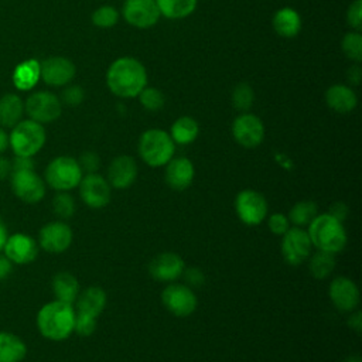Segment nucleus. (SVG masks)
<instances>
[{
	"instance_id": "nucleus-1",
	"label": "nucleus",
	"mask_w": 362,
	"mask_h": 362,
	"mask_svg": "<svg viewBox=\"0 0 362 362\" xmlns=\"http://www.w3.org/2000/svg\"><path fill=\"white\" fill-rule=\"evenodd\" d=\"M106 82L113 95L119 98H134L146 86L147 72L136 58L122 57L109 66Z\"/></svg>"
},
{
	"instance_id": "nucleus-2",
	"label": "nucleus",
	"mask_w": 362,
	"mask_h": 362,
	"mask_svg": "<svg viewBox=\"0 0 362 362\" xmlns=\"http://www.w3.org/2000/svg\"><path fill=\"white\" fill-rule=\"evenodd\" d=\"M76 311L74 304L59 300L44 304L37 313V328L40 334L51 341H64L74 332Z\"/></svg>"
},
{
	"instance_id": "nucleus-3",
	"label": "nucleus",
	"mask_w": 362,
	"mask_h": 362,
	"mask_svg": "<svg viewBox=\"0 0 362 362\" xmlns=\"http://www.w3.org/2000/svg\"><path fill=\"white\" fill-rule=\"evenodd\" d=\"M313 247L329 253H339L348 242L346 229L342 222L331 216L328 212L318 214L307 226Z\"/></svg>"
},
{
	"instance_id": "nucleus-4",
	"label": "nucleus",
	"mask_w": 362,
	"mask_h": 362,
	"mask_svg": "<svg viewBox=\"0 0 362 362\" xmlns=\"http://www.w3.org/2000/svg\"><path fill=\"white\" fill-rule=\"evenodd\" d=\"M140 158L150 167L157 168L165 165L175 153V143L168 132L163 129L146 130L137 144Z\"/></svg>"
},
{
	"instance_id": "nucleus-5",
	"label": "nucleus",
	"mask_w": 362,
	"mask_h": 362,
	"mask_svg": "<svg viewBox=\"0 0 362 362\" xmlns=\"http://www.w3.org/2000/svg\"><path fill=\"white\" fill-rule=\"evenodd\" d=\"M45 129L41 123L28 120H20L8 136V144L16 156L33 157L45 144Z\"/></svg>"
},
{
	"instance_id": "nucleus-6",
	"label": "nucleus",
	"mask_w": 362,
	"mask_h": 362,
	"mask_svg": "<svg viewBox=\"0 0 362 362\" xmlns=\"http://www.w3.org/2000/svg\"><path fill=\"white\" fill-rule=\"evenodd\" d=\"M83 177L76 158L58 156L51 160L44 173V181L55 191H71L76 188Z\"/></svg>"
},
{
	"instance_id": "nucleus-7",
	"label": "nucleus",
	"mask_w": 362,
	"mask_h": 362,
	"mask_svg": "<svg viewBox=\"0 0 362 362\" xmlns=\"http://www.w3.org/2000/svg\"><path fill=\"white\" fill-rule=\"evenodd\" d=\"M233 208L238 219L247 226L260 225L269 214V204L263 194L256 189H242L236 194Z\"/></svg>"
},
{
	"instance_id": "nucleus-8",
	"label": "nucleus",
	"mask_w": 362,
	"mask_h": 362,
	"mask_svg": "<svg viewBox=\"0 0 362 362\" xmlns=\"http://www.w3.org/2000/svg\"><path fill=\"white\" fill-rule=\"evenodd\" d=\"M161 303L165 310L175 317L191 315L198 305L195 291L182 283H168L161 291Z\"/></svg>"
},
{
	"instance_id": "nucleus-9",
	"label": "nucleus",
	"mask_w": 362,
	"mask_h": 362,
	"mask_svg": "<svg viewBox=\"0 0 362 362\" xmlns=\"http://www.w3.org/2000/svg\"><path fill=\"white\" fill-rule=\"evenodd\" d=\"M311 240L307 229L298 226H290L288 230L281 236L280 252L284 262L290 266L303 264L311 255Z\"/></svg>"
},
{
	"instance_id": "nucleus-10",
	"label": "nucleus",
	"mask_w": 362,
	"mask_h": 362,
	"mask_svg": "<svg viewBox=\"0 0 362 362\" xmlns=\"http://www.w3.org/2000/svg\"><path fill=\"white\" fill-rule=\"evenodd\" d=\"M10 184L14 195L27 204L40 202L47 192L45 181L34 170L11 171Z\"/></svg>"
},
{
	"instance_id": "nucleus-11",
	"label": "nucleus",
	"mask_w": 362,
	"mask_h": 362,
	"mask_svg": "<svg viewBox=\"0 0 362 362\" xmlns=\"http://www.w3.org/2000/svg\"><path fill=\"white\" fill-rule=\"evenodd\" d=\"M79 197L92 209L105 208L112 198V187L105 177L98 173L85 174L79 182Z\"/></svg>"
},
{
	"instance_id": "nucleus-12",
	"label": "nucleus",
	"mask_w": 362,
	"mask_h": 362,
	"mask_svg": "<svg viewBox=\"0 0 362 362\" xmlns=\"http://www.w3.org/2000/svg\"><path fill=\"white\" fill-rule=\"evenodd\" d=\"M24 109L31 120L42 124L57 120L61 116L62 105L54 93L41 90L28 96Z\"/></svg>"
},
{
	"instance_id": "nucleus-13",
	"label": "nucleus",
	"mask_w": 362,
	"mask_h": 362,
	"mask_svg": "<svg viewBox=\"0 0 362 362\" xmlns=\"http://www.w3.org/2000/svg\"><path fill=\"white\" fill-rule=\"evenodd\" d=\"M74 239L71 226L64 221L45 223L38 232V246L48 253H62L69 249Z\"/></svg>"
},
{
	"instance_id": "nucleus-14",
	"label": "nucleus",
	"mask_w": 362,
	"mask_h": 362,
	"mask_svg": "<svg viewBox=\"0 0 362 362\" xmlns=\"http://www.w3.org/2000/svg\"><path fill=\"white\" fill-rule=\"evenodd\" d=\"M232 136L242 147L255 148L262 144L264 139L263 122L257 116L245 112L233 120Z\"/></svg>"
},
{
	"instance_id": "nucleus-15",
	"label": "nucleus",
	"mask_w": 362,
	"mask_h": 362,
	"mask_svg": "<svg viewBox=\"0 0 362 362\" xmlns=\"http://www.w3.org/2000/svg\"><path fill=\"white\" fill-rule=\"evenodd\" d=\"M328 296L332 305L342 313H351L359 305V288L356 283L346 276H337L331 280Z\"/></svg>"
},
{
	"instance_id": "nucleus-16",
	"label": "nucleus",
	"mask_w": 362,
	"mask_h": 362,
	"mask_svg": "<svg viewBox=\"0 0 362 362\" xmlns=\"http://www.w3.org/2000/svg\"><path fill=\"white\" fill-rule=\"evenodd\" d=\"M185 269L184 259L175 252H163L148 263V273L156 281L173 283L181 277Z\"/></svg>"
},
{
	"instance_id": "nucleus-17",
	"label": "nucleus",
	"mask_w": 362,
	"mask_h": 362,
	"mask_svg": "<svg viewBox=\"0 0 362 362\" xmlns=\"http://www.w3.org/2000/svg\"><path fill=\"white\" fill-rule=\"evenodd\" d=\"M4 256L16 264H28L38 256V242L30 235L17 232L10 235L4 243Z\"/></svg>"
},
{
	"instance_id": "nucleus-18",
	"label": "nucleus",
	"mask_w": 362,
	"mask_h": 362,
	"mask_svg": "<svg viewBox=\"0 0 362 362\" xmlns=\"http://www.w3.org/2000/svg\"><path fill=\"white\" fill-rule=\"evenodd\" d=\"M123 17L133 27L148 28L158 21L160 10L156 0H126Z\"/></svg>"
},
{
	"instance_id": "nucleus-19",
	"label": "nucleus",
	"mask_w": 362,
	"mask_h": 362,
	"mask_svg": "<svg viewBox=\"0 0 362 362\" xmlns=\"http://www.w3.org/2000/svg\"><path fill=\"white\" fill-rule=\"evenodd\" d=\"M137 173L139 167L136 160L132 156L122 154L110 161L106 180L115 189H127L134 184Z\"/></svg>"
},
{
	"instance_id": "nucleus-20",
	"label": "nucleus",
	"mask_w": 362,
	"mask_h": 362,
	"mask_svg": "<svg viewBox=\"0 0 362 362\" xmlns=\"http://www.w3.org/2000/svg\"><path fill=\"white\" fill-rule=\"evenodd\" d=\"M75 65L64 57H49L40 64V76L47 85L62 86L75 76Z\"/></svg>"
},
{
	"instance_id": "nucleus-21",
	"label": "nucleus",
	"mask_w": 362,
	"mask_h": 362,
	"mask_svg": "<svg viewBox=\"0 0 362 362\" xmlns=\"http://www.w3.org/2000/svg\"><path fill=\"white\" fill-rule=\"evenodd\" d=\"M164 167V180L171 189L184 191L192 184L195 177V167L189 158L173 157Z\"/></svg>"
},
{
	"instance_id": "nucleus-22",
	"label": "nucleus",
	"mask_w": 362,
	"mask_h": 362,
	"mask_svg": "<svg viewBox=\"0 0 362 362\" xmlns=\"http://www.w3.org/2000/svg\"><path fill=\"white\" fill-rule=\"evenodd\" d=\"M107 303V296L105 290L99 286H89L79 291L75 304V311L78 314H85L93 318H98Z\"/></svg>"
},
{
	"instance_id": "nucleus-23",
	"label": "nucleus",
	"mask_w": 362,
	"mask_h": 362,
	"mask_svg": "<svg viewBox=\"0 0 362 362\" xmlns=\"http://www.w3.org/2000/svg\"><path fill=\"white\" fill-rule=\"evenodd\" d=\"M325 102L337 113H349L355 109L358 98L349 86L332 85L325 92Z\"/></svg>"
},
{
	"instance_id": "nucleus-24",
	"label": "nucleus",
	"mask_w": 362,
	"mask_h": 362,
	"mask_svg": "<svg viewBox=\"0 0 362 362\" xmlns=\"http://www.w3.org/2000/svg\"><path fill=\"white\" fill-rule=\"evenodd\" d=\"M52 291L55 296V300L74 304L76 301V297L81 291L78 279L68 272H59L52 279Z\"/></svg>"
},
{
	"instance_id": "nucleus-25",
	"label": "nucleus",
	"mask_w": 362,
	"mask_h": 362,
	"mask_svg": "<svg viewBox=\"0 0 362 362\" xmlns=\"http://www.w3.org/2000/svg\"><path fill=\"white\" fill-rule=\"evenodd\" d=\"M272 24L274 31L284 38L296 37L301 30V18L298 13L291 7H283L277 10L273 16Z\"/></svg>"
},
{
	"instance_id": "nucleus-26",
	"label": "nucleus",
	"mask_w": 362,
	"mask_h": 362,
	"mask_svg": "<svg viewBox=\"0 0 362 362\" xmlns=\"http://www.w3.org/2000/svg\"><path fill=\"white\" fill-rule=\"evenodd\" d=\"M25 355L27 346L20 337L0 331V362H21Z\"/></svg>"
},
{
	"instance_id": "nucleus-27",
	"label": "nucleus",
	"mask_w": 362,
	"mask_h": 362,
	"mask_svg": "<svg viewBox=\"0 0 362 362\" xmlns=\"http://www.w3.org/2000/svg\"><path fill=\"white\" fill-rule=\"evenodd\" d=\"M199 133L198 122L191 116H181L178 117L170 129V136L175 144L187 146L195 141Z\"/></svg>"
},
{
	"instance_id": "nucleus-28",
	"label": "nucleus",
	"mask_w": 362,
	"mask_h": 362,
	"mask_svg": "<svg viewBox=\"0 0 362 362\" xmlns=\"http://www.w3.org/2000/svg\"><path fill=\"white\" fill-rule=\"evenodd\" d=\"M24 105L16 93H7L0 99V124L1 127H14L23 116Z\"/></svg>"
},
{
	"instance_id": "nucleus-29",
	"label": "nucleus",
	"mask_w": 362,
	"mask_h": 362,
	"mask_svg": "<svg viewBox=\"0 0 362 362\" xmlns=\"http://www.w3.org/2000/svg\"><path fill=\"white\" fill-rule=\"evenodd\" d=\"M40 79V62L37 59H28L16 66L13 72V82L17 89H31Z\"/></svg>"
},
{
	"instance_id": "nucleus-30",
	"label": "nucleus",
	"mask_w": 362,
	"mask_h": 362,
	"mask_svg": "<svg viewBox=\"0 0 362 362\" xmlns=\"http://www.w3.org/2000/svg\"><path fill=\"white\" fill-rule=\"evenodd\" d=\"M307 260H308V270L311 276L317 280H324L328 276H331L337 264L335 255L324 250H317L311 253Z\"/></svg>"
},
{
	"instance_id": "nucleus-31",
	"label": "nucleus",
	"mask_w": 362,
	"mask_h": 362,
	"mask_svg": "<svg viewBox=\"0 0 362 362\" xmlns=\"http://www.w3.org/2000/svg\"><path fill=\"white\" fill-rule=\"evenodd\" d=\"M318 215V205L311 199H303L296 202L288 211V221L293 226L307 228L311 221Z\"/></svg>"
},
{
	"instance_id": "nucleus-32",
	"label": "nucleus",
	"mask_w": 362,
	"mask_h": 362,
	"mask_svg": "<svg viewBox=\"0 0 362 362\" xmlns=\"http://www.w3.org/2000/svg\"><path fill=\"white\" fill-rule=\"evenodd\" d=\"M160 14L167 18H184L194 13L197 0H156Z\"/></svg>"
},
{
	"instance_id": "nucleus-33",
	"label": "nucleus",
	"mask_w": 362,
	"mask_h": 362,
	"mask_svg": "<svg viewBox=\"0 0 362 362\" xmlns=\"http://www.w3.org/2000/svg\"><path fill=\"white\" fill-rule=\"evenodd\" d=\"M52 209L59 219H69L76 209L74 197L68 191H58L52 199Z\"/></svg>"
},
{
	"instance_id": "nucleus-34",
	"label": "nucleus",
	"mask_w": 362,
	"mask_h": 362,
	"mask_svg": "<svg viewBox=\"0 0 362 362\" xmlns=\"http://www.w3.org/2000/svg\"><path fill=\"white\" fill-rule=\"evenodd\" d=\"M255 100V93L250 85L239 83L232 92V105L239 112H247Z\"/></svg>"
},
{
	"instance_id": "nucleus-35",
	"label": "nucleus",
	"mask_w": 362,
	"mask_h": 362,
	"mask_svg": "<svg viewBox=\"0 0 362 362\" xmlns=\"http://www.w3.org/2000/svg\"><path fill=\"white\" fill-rule=\"evenodd\" d=\"M341 47H342L344 54L349 59H352L355 62H359L362 59V35L359 31L346 33L342 38Z\"/></svg>"
},
{
	"instance_id": "nucleus-36",
	"label": "nucleus",
	"mask_w": 362,
	"mask_h": 362,
	"mask_svg": "<svg viewBox=\"0 0 362 362\" xmlns=\"http://www.w3.org/2000/svg\"><path fill=\"white\" fill-rule=\"evenodd\" d=\"M137 96L140 99L141 106L146 110H150V112L160 110L164 106V102H165L163 92L158 90L157 88H153V86H144L143 90Z\"/></svg>"
},
{
	"instance_id": "nucleus-37",
	"label": "nucleus",
	"mask_w": 362,
	"mask_h": 362,
	"mask_svg": "<svg viewBox=\"0 0 362 362\" xmlns=\"http://www.w3.org/2000/svg\"><path fill=\"white\" fill-rule=\"evenodd\" d=\"M119 20V13L112 6H100L92 14V23L100 28L113 27Z\"/></svg>"
},
{
	"instance_id": "nucleus-38",
	"label": "nucleus",
	"mask_w": 362,
	"mask_h": 362,
	"mask_svg": "<svg viewBox=\"0 0 362 362\" xmlns=\"http://www.w3.org/2000/svg\"><path fill=\"white\" fill-rule=\"evenodd\" d=\"M266 219H267V228L273 235H277V236H283L291 226L287 215L281 212H274L269 215Z\"/></svg>"
},
{
	"instance_id": "nucleus-39",
	"label": "nucleus",
	"mask_w": 362,
	"mask_h": 362,
	"mask_svg": "<svg viewBox=\"0 0 362 362\" xmlns=\"http://www.w3.org/2000/svg\"><path fill=\"white\" fill-rule=\"evenodd\" d=\"M96 324H98V318L76 313L74 332H76L81 337H90L96 329Z\"/></svg>"
},
{
	"instance_id": "nucleus-40",
	"label": "nucleus",
	"mask_w": 362,
	"mask_h": 362,
	"mask_svg": "<svg viewBox=\"0 0 362 362\" xmlns=\"http://www.w3.org/2000/svg\"><path fill=\"white\" fill-rule=\"evenodd\" d=\"M82 173L85 174H90V173H96L100 164L99 156L95 151H85L82 153V156L78 160Z\"/></svg>"
},
{
	"instance_id": "nucleus-41",
	"label": "nucleus",
	"mask_w": 362,
	"mask_h": 362,
	"mask_svg": "<svg viewBox=\"0 0 362 362\" xmlns=\"http://www.w3.org/2000/svg\"><path fill=\"white\" fill-rule=\"evenodd\" d=\"M346 21L348 24L355 28L356 31L362 27V0H355L351 3L346 11Z\"/></svg>"
},
{
	"instance_id": "nucleus-42",
	"label": "nucleus",
	"mask_w": 362,
	"mask_h": 362,
	"mask_svg": "<svg viewBox=\"0 0 362 362\" xmlns=\"http://www.w3.org/2000/svg\"><path fill=\"white\" fill-rule=\"evenodd\" d=\"M184 276V280H185V284L189 286L191 288L194 287H201L204 283H205V274L201 269L198 267H188V269H184L182 274Z\"/></svg>"
},
{
	"instance_id": "nucleus-43",
	"label": "nucleus",
	"mask_w": 362,
	"mask_h": 362,
	"mask_svg": "<svg viewBox=\"0 0 362 362\" xmlns=\"http://www.w3.org/2000/svg\"><path fill=\"white\" fill-rule=\"evenodd\" d=\"M83 89L81 86H68L66 89H64L62 92V100L69 105V106H76L79 103H82L83 100Z\"/></svg>"
},
{
	"instance_id": "nucleus-44",
	"label": "nucleus",
	"mask_w": 362,
	"mask_h": 362,
	"mask_svg": "<svg viewBox=\"0 0 362 362\" xmlns=\"http://www.w3.org/2000/svg\"><path fill=\"white\" fill-rule=\"evenodd\" d=\"M328 214H329L331 216H334L335 219H338L339 222L344 223V221H345V219L348 218V215H349V208H348V205H346L345 202L337 201V202H334V204L329 206Z\"/></svg>"
},
{
	"instance_id": "nucleus-45",
	"label": "nucleus",
	"mask_w": 362,
	"mask_h": 362,
	"mask_svg": "<svg viewBox=\"0 0 362 362\" xmlns=\"http://www.w3.org/2000/svg\"><path fill=\"white\" fill-rule=\"evenodd\" d=\"M20 170H34L33 158L16 156V158L11 161V171H20Z\"/></svg>"
},
{
	"instance_id": "nucleus-46",
	"label": "nucleus",
	"mask_w": 362,
	"mask_h": 362,
	"mask_svg": "<svg viewBox=\"0 0 362 362\" xmlns=\"http://www.w3.org/2000/svg\"><path fill=\"white\" fill-rule=\"evenodd\" d=\"M348 327L351 329H354L358 335L361 334V331H362V314L358 308L351 311V315L348 317Z\"/></svg>"
},
{
	"instance_id": "nucleus-47",
	"label": "nucleus",
	"mask_w": 362,
	"mask_h": 362,
	"mask_svg": "<svg viewBox=\"0 0 362 362\" xmlns=\"http://www.w3.org/2000/svg\"><path fill=\"white\" fill-rule=\"evenodd\" d=\"M10 174H11V161L4 157H0V180H4Z\"/></svg>"
},
{
	"instance_id": "nucleus-48",
	"label": "nucleus",
	"mask_w": 362,
	"mask_h": 362,
	"mask_svg": "<svg viewBox=\"0 0 362 362\" xmlns=\"http://www.w3.org/2000/svg\"><path fill=\"white\" fill-rule=\"evenodd\" d=\"M10 272H11V262L6 256L0 257V279L7 277Z\"/></svg>"
},
{
	"instance_id": "nucleus-49",
	"label": "nucleus",
	"mask_w": 362,
	"mask_h": 362,
	"mask_svg": "<svg viewBox=\"0 0 362 362\" xmlns=\"http://www.w3.org/2000/svg\"><path fill=\"white\" fill-rule=\"evenodd\" d=\"M359 79H361V68L358 65H354L349 71H348V81L351 83H355L358 85L359 83Z\"/></svg>"
},
{
	"instance_id": "nucleus-50",
	"label": "nucleus",
	"mask_w": 362,
	"mask_h": 362,
	"mask_svg": "<svg viewBox=\"0 0 362 362\" xmlns=\"http://www.w3.org/2000/svg\"><path fill=\"white\" fill-rule=\"evenodd\" d=\"M7 238H8L7 226H6V223L0 219V252H1V250H3V247H4V243H6Z\"/></svg>"
},
{
	"instance_id": "nucleus-51",
	"label": "nucleus",
	"mask_w": 362,
	"mask_h": 362,
	"mask_svg": "<svg viewBox=\"0 0 362 362\" xmlns=\"http://www.w3.org/2000/svg\"><path fill=\"white\" fill-rule=\"evenodd\" d=\"M8 147V134L6 133V130L0 126V154L3 151H6V148Z\"/></svg>"
},
{
	"instance_id": "nucleus-52",
	"label": "nucleus",
	"mask_w": 362,
	"mask_h": 362,
	"mask_svg": "<svg viewBox=\"0 0 362 362\" xmlns=\"http://www.w3.org/2000/svg\"><path fill=\"white\" fill-rule=\"evenodd\" d=\"M344 362H362V361H361V356L358 354H355V355L346 356V359Z\"/></svg>"
}]
</instances>
